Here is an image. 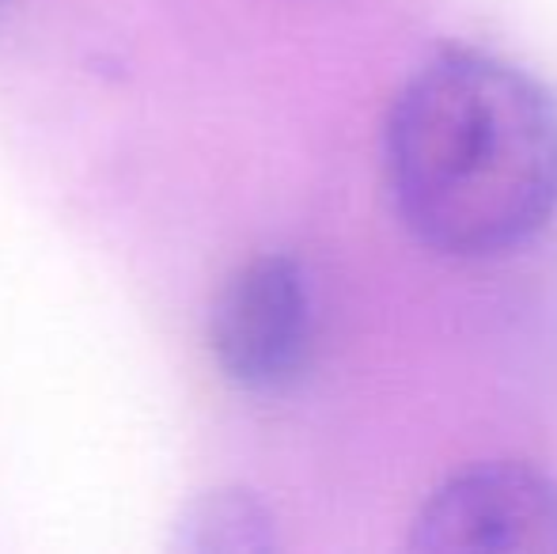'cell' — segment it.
Segmentation results:
<instances>
[{
  "label": "cell",
  "mask_w": 557,
  "mask_h": 554,
  "mask_svg": "<svg viewBox=\"0 0 557 554\" xmlns=\"http://www.w3.org/2000/svg\"><path fill=\"white\" fill-rule=\"evenodd\" d=\"M383 168L403 224L447 259H497L557 213V96L485 50L429 58L395 96Z\"/></svg>",
  "instance_id": "cell-1"
},
{
  "label": "cell",
  "mask_w": 557,
  "mask_h": 554,
  "mask_svg": "<svg viewBox=\"0 0 557 554\" xmlns=\"http://www.w3.org/2000/svg\"><path fill=\"white\" fill-rule=\"evenodd\" d=\"M315 346V300L300 259L265 251L221 285L209 316V349L235 387L255 395L288 392Z\"/></svg>",
  "instance_id": "cell-2"
},
{
  "label": "cell",
  "mask_w": 557,
  "mask_h": 554,
  "mask_svg": "<svg viewBox=\"0 0 557 554\" xmlns=\"http://www.w3.org/2000/svg\"><path fill=\"white\" fill-rule=\"evenodd\" d=\"M410 547L425 554H557V482L516 459L467 467L421 502Z\"/></svg>",
  "instance_id": "cell-3"
},
{
  "label": "cell",
  "mask_w": 557,
  "mask_h": 554,
  "mask_svg": "<svg viewBox=\"0 0 557 554\" xmlns=\"http://www.w3.org/2000/svg\"><path fill=\"white\" fill-rule=\"evenodd\" d=\"M277 547V525L262 497L227 487L194 497L175 525V551L258 554Z\"/></svg>",
  "instance_id": "cell-4"
}]
</instances>
